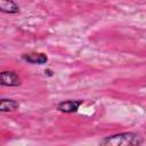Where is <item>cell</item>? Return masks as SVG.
<instances>
[{
	"label": "cell",
	"mask_w": 146,
	"mask_h": 146,
	"mask_svg": "<svg viewBox=\"0 0 146 146\" xmlns=\"http://www.w3.org/2000/svg\"><path fill=\"white\" fill-rule=\"evenodd\" d=\"M143 138L136 132H121L103 138L99 144L103 146H138Z\"/></svg>",
	"instance_id": "cell-1"
},
{
	"label": "cell",
	"mask_w": 146,
	"mask_h": 146,
	"mask_svg": "<svg viewBox=\"0 0 146 146\" xmlns=\"http://www.w3.org/2000/svg\"><path fill=\"white\" fill-rule=\"evenodd\" d=\"M82 104H83V100L82 99H67V100L59 102L57 104V106H56V110L58 112L66 113V114L75 113V112H78L79 107Z\"/></svg>",
	"instance_id": "cell-2"
},
{
	"label": "cell",
	"mask_w": 146,
	"mask_h": 146,
	"mask_svg": "<svg viewBox=\"0 0 146 146\" xmlns=\"http://www.w3.org/2000/svg\"><path fill=\"white\" fill-rule=\"evenodd\" d=\"M0 83L5 87H18L22 84V80L14 71H2L0 73Z\"/></svg>",
	"instance_id": "cell-3"
},
{
	"label": "cell",
	"mask_w": 146,
	"mask_h": 146,
	"mask_svg": "<svg viewBox=\"0 0 146 146\" xmlns=\"http://www.w3.org/2000/svg\"><path fill=\"white\" fill-rule=\"evenodd\" d=\"M22 59L30 63V64H38V65H43L47 64L48 62V56L43 52H29V54H23Z\"/></svg>",
	"instance_id": "cell-4"
},
{
	"label": "cell",
	"mask_w": 146,
	"mask_h": 146,
	"mask_svg": "<svg viewBox=\"0 0 146 146\" xmlns=\"http://www.w3.org/2000/svg\"><path fill=\"white\" fill-rule=\"evenodd\" d=\"M0 10L5 14L15 15L19 13V6L14 0H0Z\"/></svg>",
	"instance_id": "cell-5"
},
{
	"label": "cell",
	"mask_w": 146,
	"mask_h": 146,
	"mask_svg": "<svg viewBox=\"0 0 146 146\" xmlns=\"http://www.w3.org/2000/svg\"><path fill=\"white\" fill-rule=\"evenodd\" d=\"M19 103L14 100V99H7V98H1L0 99V111L6 113V112H14L18 110Z\"/></svg>",
	"instance_id": "cell-6"
},
{
	"label": "cell",
	"mask_w": 146,
	"mask_h": 146,
	"mask_svg": "<svg viewBox=\"0 0 146 146\" xmlns=\"http://www.w3.org/2000/svg\"><path fill=\"white\" fill-rule=\"evenodd\" d=\"M44 73H46L47 75H49V76H51V75H52V71H51V70H49V68H48V70H44Z\"/></svg>",
	"instance_id": "cell-7"
}]
</instances>
